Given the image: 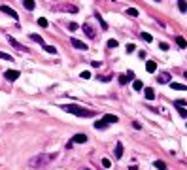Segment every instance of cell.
I'll return each instance as SVG.
<instances>
[{
  "instance_id": "6da1fadb",
  "label": "cell",
  "mask_w": 187,
  "mask_h": 170,
  "mask_svg": "<svg viewBox=\"0 0 187 170\" xmlns=\"http://www.w3.org/2000/svg\"><path fill=\"white\" fill-rule=\"evenodd\" d=\"M57 159V153H40V155L32 157L28 161V166L32 168H42V166H47L51 161H55Z\"/></svg>"
},
{
  "instance_id": "7a4b0ae2",
  "label": "cell",
  "mask_w": 187,
  "mask_h": 170,
  "mask_svg": "<svg viewBox=\"0 0 187 170\" xmlns=\"http://www.w3.org/2000/svg\"><path fill=\"white\" fill-rule=\"evenodd\" d=\"M61 108L68 113H74L77 117H91L93 115L91 110H87V108H83V106H77V104H62Z\"/></svg>"
},
{
  "instance_id": "3957f363",
  "label": "cell",
  "mask_w": 187,
  "mask_h": 170,
  "mask_svg": "<svg viewBox=\"0 0 187 170\" xmlns=\"http://www.w3.org/2000/svg\"><path fill=\"white\" fill-rule=\"evenodd\" d=\"M0 12L2 13H6V15H9V17L12 19H15V21H17L19 19V15H17V12H15L13 8H9V6H6V4H2V6H0Z\"/></svg>"
},
{
  "instance_id": "277c9868",
  "label": "cell",
  "mask_w": 187,
  "mask_h": 170,
  "mask_svg": "<svg viewBox=\"0 0 187 170\" xmlns=\"http://www.w3.org/2000/svg\"><path fill=\"white\" fill-rule=\"evenodd\" d=\"M55 9H57V12H61V9H62V12H72V13H76V12H77V6H76V4H61V6H55Z\"/></svg>"
},
{
  "instance_id": "5b68a950",
  "label": "cell",
  "mask_w": 187,
  "mask_h": 170,
  "mask_svg": "<svg viewBox=\"0 0 187 170\" xmlns=\"http://www.w3.org/2000/svg\"><path fill=\"white\" fill-rule=\"evenodd\" d=\"M8 42H9V44H12V45H13V47H15V49H17V51H25V53H27V51H28L27 47H25V45H21V44L17 42V40H15V38H13V36H9V34H8Z\"/></svg>"
},
{
  "instance_id": "8992f818",
  "label": "cell",
  "mask_w": 187,
  "mask_h": 170,
  "mask_svg": "<svg viewBox=\"0 0 187 170\" xmlns=\"http://www.w3.org/2000/svg\"><path fill=\"white\" fill-rule=\"evenodd\" d=\"M19 76H21L19 70H6V72H4V78H6L8 81H15Z\"/></svg>"
},
{
  "instance_id": "52a82bcc",
  "label": "cell",
  "mask_w": 187,
  "mask_h": 170,
  "mask_svg": "<svg viewBox=\"0 0 187 170\" xmlns=\"http://www.w3.org/2000/svg\"><path fill=\"white\" fill-rule=\"evenodd\" d=\"M119 117L117 115H112V113H106V115L102 117V123H106V125H110V123H117Z\"/></svg>"
},
{
  "instance_id": "ba28073f",
  "label": "cell",
  "mask_w": 187,
  "mask_h": 170,
  "mask_svg": "<svg viewBox=\"0 0 187 170\" xmlns=\"http://www.w3.org/2000/svg\"><path fill=\"white\" fill-rule=\"evenodd\" d=\"M81 28H83V32L89 36V38H96V32H95V28H93L91 25H83Z\"/></svg>"
},
{
  "instance_id": "9c48e42d",
  "label": "cell",
  "mask_w": 187,
  "mask_h": 170,
  "mask_svg": "<svg viewBox=\"0 0 187 170\" xmlns=\"http://www.w3.org/2000/svg\"><path fill=\"white\" fill-rule=\"evenodd\" d=\"M70 142H72V144H85V142H87V136H85V134H76Z\"/></svg>"
},
{
  "instance_id": "30bf717a",
  "label": "cell",
  "mask_w": 187,
  "mask_h": 170,
  "mask_svg": "<svg viewBox=\"0 0 187 170\" xmlns=\"http://www.w3.org/2000/svg\"><path fill=\"white\" fill-rule=\"evenodd\" d=\"M70 44L74 45L76 49H81V51H83V49H87V45L83 44V42H80V40H76V38H72V40H70Z\"/></svg>"
},
{
  "instance_id": "8fae6325",
  "label": "cell",
  "mask_w": 187,
  "mask_h": 170,
  "mask_svg": "<svg viewBox=\"0 0 187 170\" xmlns=\"http://www.w3.org/2000/svg\"><path fill=\"white\" fill-rule=\"evenodd\" d=\"M157 81H159V83H170V74H168V72H163V74L157 78Z\"/></svg>"
},
{
  "instance_id": "7c38bea8",
  "label": "cell",
  "mask_w": 187,
  "mask_h": 170,
  "mask_svg": "<svg viewBox=\"0 0 187 170\" xmlns=\"http://www.w3.org/2000/svg\"><path fill=\"white\" fill-rule=\"evenodd\" d=\"M113 153H115V157H117V159H121V157H123V144H121V142H117V144H115V151H113Z\"/></svg>"
},
{
  "instance_id": "4fadbf2b",
  "label": "cell",
  "mask_w": 187,
  "mask_h": 170,
  "mask_svg": "<svg viewBox=\"0 0 187 170\" xmlns=\"http://www.w3.org/2000/svg\"><path fill=\"white\" fill-rule=\"evenodd\" d=\"M23 8H25V9H34L36 4L32 2V0H23Z\"/></svg>"
},
{
  "instance_id": "5bb4252c",
  "label": "cell",
  "mask_w": 187,
  "mask_h": 170,
  "mask_svg": "<svg viewBox=\"0 0 187 170\" xmlns=\"http://www.w3.org/2000/svg\"><path fill=\"white\" fill-rule=\"evenodd\" d=\"M176 42H178V47H181V49H185V47H187V42H185L183 36H178V38H176Z\"/></svg>"
},
{
  "instance_id": "9a60e30c",
  "label": "cell",
  "mask_w": 187,
  "mask_h": 170,
  "mask_svg": "<svg viewBox=\"0 0 187 170\" xmlns=\"http://www.w3.org/2000/svg\"><path fill=\"white\" fill-rule=\"evenodd\" d=\"M170 87H172L174 91H185V89H187L185 85H181V83H176V81H172V83H170Z\"/></svg>"
},
{
  "instance_id": "2e32d148",
  "label": "cell",
  "mask_w": 187,
  "mask_h": 170,
  "mask_svg": "<svg viewBox=\"0 0 187 170\" xmlns=\"http://www.w3.org/2000/svg\"><path fill=\"white\" fill-rule=\"evenodd\" d=\"M145 68H148V72H151V74H153V72L157 70V64H155L153 61H148V64H145Z\"/></svg>"
},
{
  "instance_id": "e0dca14e",
  "label": "cell",
  "mask_w": 187,
  "mask_h": 170,
  "mask_svg": "<svg viewBox=\"0 0 187 170\" xmlns=\"http://www.w3.org/2000/svg\"><path fill=\"white\" fill-rule=\"evenodd\" d=\"M132 87H134V91H142V89H144V83H142V81H140V80H134Z\"/></svg>"
},
{
  "instance_id": "ac0fdd59",
  "label": "cell",
  "mask_w": 187,
  "mask_h": 170,
  "mask_svg": "<svg viewBox=\"0 0 187 170\" xmlns=\"http://www.w3.org/2000/svg\"><path fill=\"white\" fill-rule=\"evenodd\" d=\"M30 40H32V42H38V44L44 45V40H42V36H40V34H30Z\"/></svg>"
},
{
  "instance_id": "d6986e66",
  "label": "cell",
  "mask_w": 187,
  "mask_h": 170,
  "mask_svg": "<svg viewBox=\"0 0 187 170\" xmlns=\"http://www.w3.org/2000/svg\"><path fill=\"white\" fill-rule=\"evenodd\" d=\"M127 15H129V17H138V9L136 8H129L127 9Z\"/></svg>"
},
{
  "instance_id": "ffe728a7",
  "label": "cell",
  "mask_w": 187,
  "mask_h": 170,
  "mask_svg": "<svg viewBox=\"0 0 187 170\" xmlns=\"http://www.w3.org/2000/svg\"><path fill=\"white\" fill-rule=\"evenodd\" d=\"M157 170H166V164L163 163V161H155V164H153Z\"/></svg>"
},
{
  "instance_id": "44dd1931",
  "label": "cell",
  "mask_w": 187,
  "mask_h": 170,
  "mask_svg": "<svg viewBox=\"0 0 187 170\" xmlns=\"http://www.w3.org/2000/svg\"><path fill=\"white\" fill-rule=\"evenodd\" d=\"M145 98H148V100H153V98H155L153 89H145Z\"/></svg>"
},
{
  "instance_id": "7402d4cb",
  "label": "cell",
  "mask_w": 187,
  "mask_h": 170,
  "mask_svg": "<svg viewBox=\"0 0 187 170\" xmlns=\"http://www.w3.org/2000/svg\"><path fill=\"white\" fill-rule=\"evenodd\" d=\"M178 8H180V12H187V2H185V0H180Z\"/></svg>"
},
{
  "instance_id": "603a6c76",
  "label": "cell",
  "mask_w": 187,
  "mask_h": 170,
  "mask_svg": "<svg viewBox=\"0 0 187 170\" xmlns=\"http://www.w3.org/2000/svg\"><path fill=\"white\" fill-rule=\"evenodd\" d=\"M0 59H2V61H13V57H12V55H8V53H2V51H0Z\"/></svg>"
},
{
  "instance_id": "cb8c5ba5",
  "label": "cell",
  "mask_w": 187,
  "mask_h": 170,
  "mask_svg": "<svg viewBox=\"0 0 187 170\" xmlns=\"http://www.w3.org/2000/svg\"><path fill=\"white\" fill-rule=\"evenodd\" d=\"M44 49H45V51H47V53H53V55L57 53V49L53 47V45H45V44H44Z\"/></svg>"
},
{
  "instance_id": "d4e9b609",
  "label": "cell",
  "mask_w": 187,
  "mask_h": 170,
  "mask_svg": "<svg viewBox=\"0 0 187 170\" xmlns=\"http://www.w3.org/2000/svg\"><path fill=\"white\" fill-rule=\"evenodd\" d=\"M38 25L45 28V27H47V19H45V17H40V19H38Z\"/></svg>"
},
{
  "instance_id": "484cf974",
  "label": "cell",
  "mask_w": 187,
  "mask_h": 170,
  "mask_svg": "<svg viewBox=\"0 0 187 170\" xmlns=\"http://www.w3.org/2000/svg\"><path fill=\"white\" fill-rule=\"evenodd\" d=\"M178 113L183 117V119H187V110H183V108H178Z\"/></svg>"
},
{
  "instance_id": "4316f807",
  "label": "cell",
  "mask_w": 187,
  "mask_h": 170,
  "mask_svg": "<svg viewBox=\"0 0 187 170\" xmlns=\"http://www.w3.org/2000/svg\"><path fill=\"white\" fill-rule=\"evenodd\" d=\"M142 38L145 40V42H151V40H153V38H151V34H148V32H142Z\"/></svg>"
},
{
  "instance_id": "83f0119b",
  "label": "cell",
  "mask_w": 187,
  "mask_h": 170,
  "mask_svg": "<svg viewBox=\"0 0 187 170\" xmlns=\"http://www.w3.org/2000/svg\"><path fill=\"white\" fill-rule=\"evenodd\" d=\"M134 49H136V45H134V44H127V53H132Z\"/></svg>"
},
{
  "instance_id": "f1b7e54d",
  "label": "cell",
  "mask_w": 187,
  "mask_h": 170,
  "mask_svg": "<svg viewBox=\"0 0 187 170\" xmlns=\"http://www.w3.org/2000/svg\"><path fill=\"white\" fill-rule=\"evenodd\" d=\"M95 128H106V123H102V121H96V123H95Z\"/></svg>"
},
{
  "instance_id": "f546056e",
  "label": "cell",
  "mask_w": 187,
  "mask_h": 170,
  "mask_svg": "<svg viewBox=\"0 0 187 170\" xmlns=\"http://www.w3.org/2000/svg\"><path fill=\"white\" fill-rule=\"evenodd\" d=\"M102 164H104V168H110V166H112L110 159H102Z\"/></svg>"
},
{
  "instance_id": "4dcf8cb0",
  "label": "cell",
  "mask_w": 187,
  "mask_h": 170,
  "mask_svg": "<svg viewBox=\"0 0 187 170\" xmlns=\"http://www.w3.org/2000/svg\"><path fill=\"white\" fill-rule=\"evenodd\" d=\"M127 81H129L127 74H125V76H121V78H119V83H121V85H125V83H127Z\"/></svg>"
},
{
  "instance_id": "1f68e13d",
  "label": "cell",
  "mask_w": 187,
  "mask_h": 170,
  "mask_svg": "<svg viewBox=\"0 0 187 170\" xmlns=\"http://www.w3.org/2000/svg\"><path fill=\"white\" fill-rule=\"evenodd\" d=\"M80 76H81V78H83V80H89V78H91V74H89V72H87V70H85V72H81V74H80Z\"/></svg>"
},
{
  "instance_id": "d6a6232c",
  "label": "cell",
  "mask_w": 187,
  "mask_h": 170,
  "mask_svg": "<svg viewBox=\"0 0 187 170\" xmlns=\"http://www.w3.org/2000/svg\"><path fill=\"white\" fill-rule=\"evenodd\" d=\"M108 47H117V42H115V40H110V42H108Z\"/></svg>"
},
{
  "instance_id": "836d02e7",
  "label": "cell",
  "mask_w": 187,
  "mask_h": 170,
  "mask_svg": "<svg viewBox=\"0 0 187 170\" xmlns=\"http://www.w3.org/2000/svg\"><path fill=\"white\" fill-rule=\"evenodd\" d=\"M168 47H170V45L166 44V42H163V44H161V49H163V51H168Z\"/></svg>"
},
{
  "instance_id": "e575fe53",
  "label": "cell",
  "mask_w": 187,
  "mask_h": 170,
  "mask_svg": "<svg viewBox=\"0 0 187 170\" xmlns=\"http://www.w3.org/2000/svg\"><path fill=\"white\" fill-rule=\"evenodd\" d=\"M132 125H134V128H142V123H140V121H134Z\"/></svg>"
},
{
  "instance_id": "d590c367",
  "label": "cell",
  "mask_w": 187,
  "mask_h": 170,
  "mask_svg": "<svg viewBox=\"0 0 187 170\" xmlns=\"http://www.w3.org/2000/svg\"><path fill=\"white\" fill-rule=\"evenodd\" d=\"M68 28H70V30H76V28H77V25H76V23H70V25H68Z\"/></svg>"
},
{
  "instance_id": "8d00e7d4",
  "label": "cell",
  "mask_w": 187,
  "mask_h": 170,
  "mask_svg": "<svg viewBox=\"0 0 187 170\" xmlns=\"http://www.w3.org/2000/svg\"><path fill=\"white\" fill-rule=\"evenodd\" d=\"M129 170H138V166H131V168H129Z\"/></svg>"
},
{
  "instance_id": "74e56055",
  "label": "cell",
  "mask_w": 187,
  "mask_h": 170,
  "mask_svg": "<svg viewBox=\"0 0 187 170\" xmlns=\"http://www.w3.org/2000/svg\"><path fill=\"white\" fill-rule=\"evenodd\" d=\"M83 170H91V168H83Z\"/></svg>"
}]
</instances>
